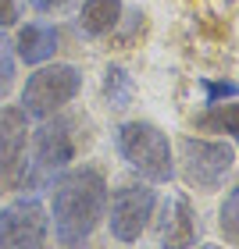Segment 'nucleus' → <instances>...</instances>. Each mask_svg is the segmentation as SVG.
I'll return each mask as SVG.
<instances>
[{
	"mask_svg": "<svg viewBox=\"0 0 239 249\" xmlns=\"http://www.w3.org/2000/svg\"><path fill=\"white\" fill-rule=\"evenodd\" d=\"M203 128H218V132H229L239 139V104H211V110L200 118Z\"/></svg>",
	"mask_w": 239,
	"mask_h": 249,
	"instance_id": "13",
	"label": "nucleus"
},
{
	"mask_svg": "<svg viewBox=\"0 0 239 249\" xmlns=\"http://www.w3.org/2000/svg\"><path fill=\"white\" fill-rule=\"evenodd\" d=\"M25 146H29V114L21 107L0 110V192H15L25 182Z\"/></svg>",
	"mask_w": 239,
	"mask_h": 249,
	"instance_id": "8",
	"label": "nucleus"
},
{
	"mask_svg": "<svg viewBox=\"0 0 239 249\" xmlns=\"http://www.w3.org/2000/svg\"><path fill=\"white\" fill-rule=\"evenodd\" d=\"M179 157H182L186 182L200 192L221 189L236 164V150L225 139H200V135H186L179 142Z\"/></svg>",
	"mask_w": 239,
	"mask_h": 249,
	"instance_id": "5",
	"label": "nucleus"
},
{
	"mask_svg": "<svg viewBox=\"0 0 239 249\" xmlns=\"http://www.w3.org/2000/svg\"><path fill=\"white\" fill-rule=\"evenodd\" d=\"M47 207L32 196H21L0 210V249H43L47 242Z\"/></svg>",
	"mask_w": 239,
	"mask_h": 249,
	"instance_id": "7",
	"label": "nucleus"
},
{
	"mask_svg": "<svg viewBox=\"0 0 239 249\" xmlns=\"http://www.w3.org/2000/svg\"><path fill=\"white\" fill-rule=\"evenodd\" d=\"M82 89V71L75 64H40L25 78L21 89V110L29 118H54L64 104H72Z\"/></svg>",
	"mask_w": 239,
	"mask_h": 249,
	"instance_id": "4",
	"label": "nucleus"
},
{
	"mask_svg": "<svg viewBox=\"0 0 239 249\" xmlns=\"http://www.w3.org/2000/svg\"><path fill=\"white\" fill-rule=\"evenodd\" d=\"M203 96H207V107H211V104H221V100H236V96H239V82L203 78Z\"/></svg>",
	"mask_w": 239,
	"mask_h": 249,
	"instance_id": "16",
	"label": "nucleus"
},
{
	"mask_svg": "<svg viewBox=\"0 0 239 249\" xmlns=\"http://www.w3.org/2000/svg\"><path fill=\"white\" fill-rule=\"evenodd\" d=\"M18 21V0H0V29Z\"/></svg>",
	"mask_w": 239,
	"mask_h": 249,
	"instance_id": "17",
	"label": "nucleus"
},
{
	"mask_svg": "<svg viewBox=\"0 0 239 249\" xmlns=\"http://www.w3.org/2000/svg\"><path fill=\"white\" fill-rule=\"evenodd\" d=\"M15 39L0 29V93H7L11 82H15Z\"/></svg>",
	"mask_w": 239,
	"mask_h": 249,
	"instance_id": "15",
	"label": "nucleus"
},
{
	"mask_svg": "<svg viewBox=\"0 0 239 249\" xmlns=\"http://www.w3.org/2000/svg\"><path fill=\"white\" fill-rule=\"evenodd\" d=\"M161 217H157V246L161 249H193L197 246V213H193L186 196H168L157 203Z\"/></svg>",
	"mask_w": 239,
	"mask_h": 249,
	"instance_id": "9",
	"label": "nucleus"
},
{
	"mask_svg": "<svg viewBox=\"0 0 239 249\" xmlns=\"http://www.w3.org/2000/svg\"><path fill=\"white\" fill-rule=\"evenodd\" d=\"M104 93H107V104L115 107V110L129 107V100H132V75L125 71V68L111 64L107 71H104Z\"/></svg>",
	"mask_w": 239,
	"mask_h": 249,
	"instance_id": "12",
	"label": "nucleus"
},
{
	"mask_svg": "<svg viewBox=\"0 0 239 249\" xmlns=\"http://www.w3.org/2000/svg\"><path fill=\"white\" fill-rule=\"evenodd\" d=\"M193 249H221V246H193Z\"/></svg>",
	"mask_w": 239,
	"mask_h": 249,
	"instance_id": "19",
	"label": "nucleus"
},
{
	"mask_svg": "<svg viewBox=\"0 0 239 249\" xmlns=\"http://www.w3.org/2000/svg\"><path fill=\"white\" fill-rule=\"evenodd\" d=\"M115 150L146 182L168 185L175 178L172 142H168V135L157 128L154 121H125V124H118L115 128Z\"/></svg>",
	"mask_w": 239,
	"mask_h": 249,
	"instance_id": "2",
	"label": "nucleus"
},
{
	"mask_svg": "<svg viewBox=\"0 0 239 249\" xmlns=\"http://www.w3.org/2000/svg\"><path fill=\"white\" fill-rule=\"evenodd\" d=\"M218 224H221V235L229 246H239V185L225 196L221 210H218Z\"/></svg>",
	"mask_w": 239,
	"mask_h": 249,
	"instance_id": "14",
	"label": "nucleus"
},
{
	"mask_svg": "<svg viewBox=\"0 0 239 249\" xmlns=\"http://www.w3.org/2000/svg\"><path fill=\"white\" fill-rule=\"evenodd\" d=\"M107 178L97 167H72L54 178L50 189V213H54V239L64 249H79L107 217Z\"/></svg>",
	"mask_w": 239,
	"mask_h": 249,
	"instance_id": "1",
	"label": "nucleus"
},
{
	"mask_svg": "<svg viewBox=\"0 0 239 249\" xmlns=\"http://www.w3.org/2000/svg\"><path fill=\"white\" fill-rule=\"evenodd\" d=\"M107 203H111V213H107L111 235L118 242H136L157 210V192L146 182H125L111 192Z\"/></svg>",
	"mask_w": 239,
	"mask_h": 249,
	"instance_id": "6",
	"label": "nucleus"
},
{
	"mask_svg": "<svg viewBox=\"0 0 239 249\" xmlns=\"http://www.w3.org/2000/svg\"><path fill=\"white\" fill-rule=\"evenodd\" d=\"M58 25H47V21H29V25H21L18 39H15V53L18 61L25 64H47L54 53H58Z\"/></svg>",
	"mask_w": 239,
	"mask_h": 249,
	"instance_id": "10",
	"label": "nucleus"
},
{
	"mask_svg": "<svg viewBox=\"0 0 239 249\" xmlns=\"http://www.w3.org/2000/svg\"><path fill=\"white\" fill-rule=\"evenodd\" d=\"M121 21V0H86L79 11V29L89 39H100L107 32H115Z\"/></svg>",
	"mask_w": 239,
	"mask_h": 249,
	"instance_id": "11",
	"label": "nucleus"
},
{
	"mask_svg": "<svg viewBox=\"0 0 239 249\" xmlns=\"http://www.w3.org/2000/svg\"><path fill=\"white\" fill-rule=\"evenodd\" d=\"M75 157V135L68 118H43V124L32 135V160L25 167L21 189H43L58 178Z\"/></svg>",
	"mask_w": 239,
	"mask_h": 249,
	"instance_id": "3",
	"label": "nucleus"
},
{
	"mask_svg": "<svg viewBox=\"0 0 239 249\" xmlns=\"http://www.w3.org/2000/svg\"><path fill=\"white\" fill-rule=\"evenodd\" d=\"M64 4H68V0H32V7H36V11H58Z\"/></svg>",
	"mask_w": 239,
	"mask_h": 249,
	"instance_id": "18",
	"label": "nucleus"
}]
</instances>
